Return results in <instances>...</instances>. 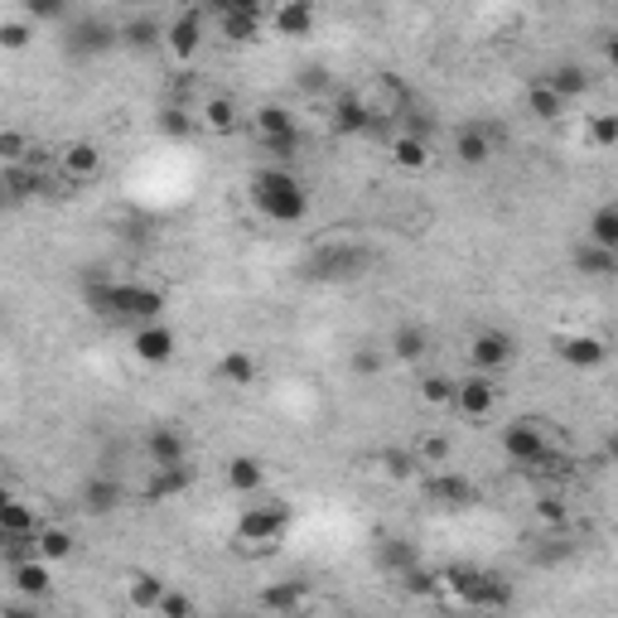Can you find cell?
Returning <instances> with one entry per match:
<instances>
[{
	"label": "cell",
	"mask_w": 618,
	"mask_h": 618,
	"mask_svg": "<svg viewBox=\"0 0 618 618\" xmlns=\"http://www.w3.org/2000/svg\"><path fill=\"white\" fill-rule=\"evenodd\" d=\"M416 464H420V459L411 454V450H386V454H382V469H386V479H396V483L416 474Z\"/></svg>",
	"instance_id": "obj_46"
},
{
	"label": "cell",
	"mask_w": 618,
	"mask_h": 618,
	"mask_svg": "<svg viewBox=\"0 0 618 618\" xmlns=\"http://www.w3.org/2000/svg\"><path fill=\"white\" fill-rule=\"evenodd\" d=\"M571 266L580 276H589V281H609V276H618V251L599 247V241H580V247L571 251Z\"/></svg>",
	"instance_id": "obj_26"
},
{
	"label": "cell",
	"mask_w": 618,
	"mask_h": 618,
	"mask_svg": "<svg viewBox=\"0 0 618 618\" xmlns=\"http://www.w3.org/2000/svg\"><path fill=\"white\" fill-rule=\"evenodd\" d=\"M223 483L237 493V498H257V493L266 488V464L257 454H233L223 469Z\"/></svg>",
	"instance_id": "obj_23"
},
{
	"label": "cell",
	"mask_w": 618,
	"mask_h": 618,
	"mask_svg": "<svg viewBox=\"0 0 618 618\" xmlns=\"http://www.w3.org/2000/svg\"><path fill=\"white\" fill-rule=\"evenodd\" d=\"M426 498L435 507H450V513H464V507L479 503V488L469 483L464 474H454V469H440V474L426 479Z\"/></svg>",
	"instance_id": "obj_14"
},
{
	"label": "cell",
	"mask_w": 618,
	"mask_h": 618,
	"mask_svg": "<svg viewBox=\"0 0 618 618\" xmlns=\"http://www.w3.org/2000/svg\"><path fill=\"white\" fill-rule=\"evenodd\" d=\"M382 121V112L368 102V97H358V92H344L334 102V131L338 136H362V131H372Z\"/></svg>",
	"instance_id": "obj_18"
},
{
	"label": "cell",
	"mask_w": 618,
	"mask_h": 618,
	"mask_svg": "<svg viewBox=\"0 0 618 618\" xmlns=\"http://www.w3.org/2000/svg\"><path fill=\"white\" fill-rule=\"evenodd\" d=\"M386 362H392V353L378 344H358L353 353H348V372L353 378H378V372H386Z\"/></svg>",
	"instance_id": "obj_41"
},
{
	"label": "cell",
	"mask_w": 618,
	"mask_h": 618,
	"mask_svg": "<svg viewBox=\"0 0 618 618\" xmlns=\"http://www.w3.org/2000/svg\"><path fill=\"white\" fill-rule=\"evenodd\" d=\"M54 165H58V175L78 189V184H92V179L102 175L106 155H102V145H97V141H68V145H58Z\"/></svg>",
	"instance_id": "obj_11"
},
{
	"label": "cell",
	"mask_w": 618,
	"mask_h": 618,
	"mask_svg": "<svg viewBox=\"0 0 618 618\" xmlns=\"http://www.w3.org/2000/svg\"><path fill=\"white\" fill-rule=\"evenodd\" d=\"M251 131H257V141H261L281 165L295 160V150H300V121H295V112H290V106H281V102L257 106V112H251Z\"/></svg>",
	"instance_id": "obj_6"
},
{
	"label": "cell",
	"mask_w": 618,
	"mask_h": 618,
	"mask_svg": "<svg viewBox=\"0 0 618 618\" xmlns=\"http://www.w3.org/2000/svg\"><path fill=\"white\" fill-rule=\"evenodd\" d=\"M121 503H126V488H121V479H112V474H92V479H82L78 507H82L88 517H112Z\"/></svg>",
	"instance_id": "obj_17"
},
{
	"label": "cell",
	"mask_w": 618,
	"mask_h": 618,
	"mask_svg": "<svg viewBox=\"0 0 618 618\" xmlns=\"http://www.w3.org/2000/svg\"><path fill=\"white\" fill-rule=\"evenodd\" d=\"M493 406H498V378L493 372H464V378H454V406L464 420H483L493 416Z\"/></svg>",
	"instance_id": "obj_9"
},
{
	"label": "cell",
	"mask_w": 618,
	"mask_h": 618,
	"mask_svg": "<svg viewBox=\"0 0 618 618\" xmlns=\"http://www.w3.org/2000/svg\"><path fill=\"white\" fill-rule=\"evenodd\" d=\"M493 155H498V131L493 126H459V136H454V160L464 165V169H483V165H493Z\"/></svg>",
	"instance_id": "obj_15"
},
{
	"label": "cell",
	"mask_w": 618,
	"mask_h": 618,
	"mask_svg": "<svg viewBox=\"0 0 618 618\" xmlns=\"http://www.w3.org/2000/svg\"><path fill=\"white\" fill-rule=\"evenodd\" d=\"M314 20H319L314 0H276V10H271V30L281 40H310Z\"/></svg>",
	"instance_id": "obj_19"
},
{
	"label": "cell",
	"mask_w": 618,
	"mask_h": 618,
	"mask_svg": "<svg viewBox=\"0 0 618 618\" xmlns=\"http://www.w3.org/2000/svg\"><path fill=\"white\" fill-rule=\"evenodd\" d=\"M155 126H160V136H169V141H189L193 131H203L199 126V106H165L160 116H155Z\"/></svg>",
	"instance_id": "obj_37"
},
{
	"label": "cell",
	"mask_w": 618,
	"mask_h": 618,
	"mask_svg": "<svg viewBox=\"0 0 618 618\" xmlns=\"http://www.w3.org/2000/svg\"><path fill=\"white\" fill-rule=\"evenodd\" d=\"M131 353H136V362H145V368H165V362L179 353V334L169 329L165 319L136 324V334H131Z\"/></svg>",
	"instance_id": "obj_12"
},
{
	"label": "cell",
	"mask_w": 618,
	"mask_h": 618,
	"mask_svg": "<svg viewBox=\"0 0 618 618\" xmlns=\"http://www.w3.org/2000/svg\"><path fill=\"white\" fill-rule=\"evenodd\" d=\"M416 396H420V406H430V411H450L454 406V378L426 372V378L416 382Z\"/></svg>",
	"instance_id": "obj_38"
},
{
	"label": "cell",
	"mask_w": 618,
	"mask_h": 618,
	"mask_svg": "<svg viewBox=\"0 0 618 618\" xmlns=\"http://www.w3.org/2000/svg\"><path fill=\"white\" fill-rule=\"evenodd\" d=\"M199 126L209 131V136H233V131L241 126L237 102H233V97H223V92L203 97V102H199Z\"/></svg>",
	"instance_id": "obj_25"
},
{
	"label": "cell",
	"mask_w": 618,
	"mask_h": 618,
	"mask_svg": "<svg viewBox=\"0 0 618 618\" xmlns=\"http://www.w3.org/2000/svg\"><path fill=\"white\" fill-rule=\"evenodd\" d=\"M585 237L599 241V247H609V251H618V203H604V209L589 213Z\"/></svg>",
	"instance_id": "obj_40"
},
{
	"label": "cell",
	"mask_w": 618,
	"mask_h": 618,
	"mask_svg": "<svg viewBox=\"0 0 618 618\" xmlns=\"http://www.w3.org/2000/svg\"><path fill=\"white\" fill-rule=\"evenodd\" d=\"M34 555H44L48 565L72 561V555H78V537H72L64 523H40V531H34Z\"/></svg>",
	"instance_id": "obj_27"
},
{
	"label": "cell",
	"mask_w": 618,
	"mask_h": 618,
	"mask_svg": "<svg viewBox=\"0 0 618 618\" xmlns=\"http://www.w3.org/2000/svg\"><path fill=\"white\" fill-rule=\"evenodd\" d=\"M547 82L565 97V102H580V97H589V88H595V78H589L585 64H555L547 72Z\"/></svg>",
	"instance_id": "obj_34"
},
{
	"label": "cell",
	"mask_w": 618,
	"mask_h": 618,
	"mask_svg": "<svg viewBox=\"0 0 618 618\" xmlns=\"http://www.w3.org/2000/svg\"><path fill=\"white\" fill-rule=\"evenodd\" d=\"M386 155H392V165L406 169V175H426L435 160V145H430V136H416V131H396Z\"/></svg>",
	"instance_id": "obj_20"
},
{
	"label": "cell",
	"mask_w": 618,
	"mask_h": 618,
	"mask_svg": "<svg viewBox=\"0 0 618 618\" xmlns=\"http://www.w3.org/2000/svg\"><path fill=\"white\" fill-rule=\"evenodd\" d=\"M261 609H271V614H295V609H305L310 604V585L305 580H276V585H266L261 595H257Z\"/></svg>",
	"instance_id": "obj_28"
},
{
	"label": "cell",
	"mask_w": 618,
	"mask_h": 618,
	"mask_svg": "<svg viewBox=\"0 0 618 618\" xmlns=\"http://www.w3.org/2000/svg\"><path fill=\"white\" fill-rule=\"evenodd\" d=\"M24 15H30L34 24L68 20V0H24Z\"/></svg>",
	"instance_id": "obj_45"
},
{
	"label": "cell",
	"mask_w": 618,
	"mask_h": 618,
	"mask_svg": "<svg viewBox=\"0 0 618 618\" xmlns=\"http://www.w3.org/2000/svg\"><path fill=\"white\" fill-rule=\"evenodd\" d=\"M34 40V20L20 15V20H5L0 24V48H10V54H20V48H30Z\"/></svg>",
	"instance_id": "obj_43"
},
{
	"label": "cell",
	"mask_w": 618,
	"mask_h": 618,
	"mask_svg": "<svg viewBox=\"0 0 618 618\" xmlns=\"http://www.w3.org/2000/svg\"><path fill=\"white\" fill-rule=\"evenodd\" d=\"M440 580H445V595L469 604V609H507L517 599L503 575L479 571V565H450V571H440Z\"/></svg>",
	"instance_id": "obj_4"
},
{
	"label": "cell",
	"mask_w": 618,
	"mask_h": 618,
	"mask_svg": "<svg viewBox=\"0 0 618 618\" xmlns=\"http://www.w3.org/2000/svg\"><path fill=\"white\" fill-rule=\"evenodd\" d=\"M165 48L179 58V64H189V58L203 48V20L193 15V10H184V15H175V20L165 24Z\"/></svg>",
	"instance_id": "obj_21"
},
{
	"label": "cell",
	"mask_w": 618,
	"mask_h": 618,
	"mask_svg": "<svg viewBox=\"0 0 618 618\" xmlns=\"http://www.w3.org/2000/svg\"><path fill=\"white\" fill-rule=\"evenodd\" d=\"M34 531H40V517H34L30 503L0 498V537L5 541H34Z\"/></svg>",
	"instance_id": "obj_30"
},
{
	"label": "cell",
	"mask_w": 618,
	"mask_h": 618,
	"mask_svg": "<svg viewBox=\"0 0 618 618\" xmlns=\"http://www.w3.org/2000/svg\"><path fill=\"white\" fill-rule=\"evenodd\" d=\"M368 266H372V251L362 247V241H329V247L310 251L305 276L310 281H324V285H344V281L368 276Z\"/></svg>",
	"instance_id": "obj_5"
},
{
	"label": "cell",
	"mask_w": 618,
	"mask_h": 618,
	"mask_svg": "<svg viewBox=\"0 0 618 618\" xmlns=\"http://www.w3.org/2000/svg\"><path fill=\"white\" fill-rule=\"evenodd\" d=\"M300 88H305V92H319V88H324V68H305V72H300Z\"/></svg>",
	"instance_id": "obj_53"
},
{
	"label": "cell",
	"mask_w": 618,
	"mask_h": 618,
	"mask_svg": "<svg viewBox=\"0 0 618 618\" xmlns=\"http://www.w3.org/2000/svg\"><path fill=\"white\" fill-rule=\"evenodd\" d=\"M430 329L426 324H396L392 329V338H386V353H392V362H426V353H430Z\"/></svg>",
	"instance_id": "obj_22"
},
{
	"label": "cell",
	"mask_w": 618,
	"mask_h": 618,
	"mask_svg": "<svg viewBox=\"0 0 618 618\" xmlns=\"http://www.w3.org/2000/svg\"><path fill=\"white\" fill-rule=\"evenodd\" d=\"M416 459L420 464H445V459H450V440H445V435H426V440L416 445Z\"/></svg>",
	"instance_id": "obj_48"
},
{
	"label": "cell",
	"mask_w": 618,
	"mask_h": 618,
	"mask_svg": "<svg viewBox=\"0 0 618 618\" xmlns=\"http://www.w3.org/2000/svg\"><path fill=\"white\" fill-rule=\"evenodd\" d=\"M30 141H24V131H15V126H5V131H0V160H5V165H24V160H30Z\"/></svg>",
	"instance_id": "obj_44"
},
{
	"label": "cell",
	"mask_w": 618,
	"mask_h": 618,
	"mask_svg": "<svg viewBox=\"0 0 618 618\" xmlns=\"http://www.w3.org/2000/svg\"><path fill=\"white\" fill-rule=\"evenodd\" d=\"M378 565H382L386 575H396V580H402V575L411 571V565H420V551L411 547L406 537H386L382 547H378Z\"/></svg>",
	"instance_id": "obj_36"
},
{
	"label": "cell",
	"mask_w": 618,
	"mask_h": 618,
	"mask_svg": "<svg viewBox=\"0 0 618 618\" xmlns=\"http://www.w3.org/2000/svg\"><path fill=\"white\" fill-rule=\"evenodd\" d=\"M290 503L285 498H266V493H257L251 503H241L237 513V541L251 551H276L285 541L290 531Z\"/></svg>",
	"instance_id": "obj_3"
},
{
	"label": "cell",
	"mask_w": 618,
	"mask_h": 618,
	"mask_svg": "<svg viewBox=\"0 0 618 618\" xmlns=\"http://www.w3.org/2000/svg\"><path fill=\"white\" fill-rule=\"evenodd\" d=\"M537 517H541V523H551V527H561L565 523V503L561 498H541L537 503Z\"/></svg>",
	"instance_id": "obj_52"
},
{
	"label": "cell",
	"mask_w": 618,
	"mask_h": 618,
	"mask_svg": "<svg viewBox=\"0 0 618 618\" xmlns=\"http://www.w3.org/2000/svg\"><path fill=\"white\" fill-rule=\"evenodd\" d=\"M193 609H199V604H193L189 595H179V589H169V595L160 599V609H155V614H160V618H189Z\"/></svg>",
	"instance_id": "obj_49"
},
{
	"label": "cell",
	"mask_w": 618,
	"mask_h": 618,
	"mask_svg": "<svg viewBox=\"0 0 618 618\" xmlns=\"http://www.w3.org/2000/svg\"><path fill=\"white\" fill-rule=\"evenodd\" d=\"M213 372L223 386H251L257 382V358H251V348H227Z\"/></svg>",
	"instance_id": "obj_33"
},
{
	"label": "cell",
	"mask_w": 618,
	"mask_h": 618,
	"mask_svg": "<svg viewBox=\"0 0 618 618\" xmlns=\"http://www.w3.org/2000/svg\"><path fill=\"white\" fill-rule=\"evenodd\" d=\"M402 121H406L402 131H416V136H435V116L420 112V106H402Z\"/></svg>",
	"instance_id": "obj_50"
},
{
	"label": "cell",
	"mask_w": 618,
	"mask_h": 618,
	"mask_svg": "<svg viewBox=\"0 0 618 618\" xmlns=\"http://www.w3.org/2000/svg\"><path fill=\"white\" fill-rule=\"evenodd\" d=\"M145 454H150V469L189 464V440L175 426H155L150 435H145Z\"/></svg>",
	"instance_id": "obj_24"
},
{
	"label": "cell",
	"mask_w": 618,
	"mask_h": 618,
	"mask_svg": "<svg viewBox=\"0 0 618 618\" xmlns=\"http://www.w3.org/2000/svg\"><path fill=\"white\" fill-rule=\"evenodd\" d=\"M64 48L68 58H102L121 48V24H112L106 15H78L64 34Z\"/></svg>",
	"instance_id": "obj_7"
},
{
	"label": "cell",
	"mask_w": 618,
	"mask_h": 618,
	"mask_svg": "<svg viewBox=\"0 0 618 618\" xmlns=\"http://www.w3.org/2000/svg\"><path fill=\"white\" fill-rule=\"evenodd\" d=\"M402 589L411 599H435L445 589V580H440V571H426V565H411V571L402 575Z\"/></svg>",
	"instance_id": "obj_42"
},
{
	"label": "cell",
	"mask_w": 618,
	"mask_h": 618,
	"mask_svg": "<svg viewBox=\"0 0 618 618\" xmlns=\"http://www.w3.org/2000/svg\"><path fill=\"white\" fill-rule=\"evenodd\" d=\"M614 5H618V0H614Z\"/></svg>",
	"instance_id": "obj_56"
},
{
	"label": "cell",
	"mask_w": 618,
	"mask_h": 618,
	"mask_svg": "<svg viewBox=\"0 0 618 618\" xmlns=\"http://www.w3.org/2000/svg\"><path fill=\"white\" fill-rule=\"evenodd\" d=\"M609 459H618V435H609Z\"/></svg>",
	"instance_id": "obj_55"
},
{
	"label": "cell",
	"mask_w": 618,
	"mask_h": 618,
	"mask_svg": "<svg viewBox=\"0 0 618 618\" xmlns=\"http://www.w3.org/2000/svg\"><path fill=\"white\" fill-rule=\"evenodd\" d=\"M251 203H257V213L261 217H271V223H305V213H310V184L295 175L290 165H266L257 169V179H251Z\"/></svg>",
	"instance_id": "obj_2"
},
{
	"label": "cell",
	"mask_w": 618,
	"mask_h": 618,
	"mask_svg": "<svg viewBox=\"0 0 618 618\" xmlns=\"http://www.w3.org/2000/svg\"><path fill=\"white\" fill-rule=\"evenodd\" d=\"M165 595H169V580H165V575L141 571V575L126 580V604H131V609H141V614H155Z\"/></svg>",
	"instance_id": "obj_31"
},
{
	"label": "cell",
	"mask_w": 618,
	"mask_h": 618,
	"mask_svg": "<svg viewBox=\"0 0 618 618\" xmlns=\"http://www.w3.org/2000/svg\"><path fill=\"white\" fill-rule=\"evenodd\" d=\"M193 483V464H165V469H155L150 483H145V498L150 503H165V498H179Z\"/></svg>",
	"instance_id": "obj_32"
},
{
	"label": "cell",
	"mask_w": 618,
	"mask_h": 618,
	"mask_svg": "<svg viewBox=\"0 0 618 618\" xmlns=\"http://www.w3.org/2000/svg\"><path fill=\"white\" fill-rule=\"evenodd\" d=\"M555 358L575 372H595L609 362V344H604L599 334H561L555 338Z\"/></svg>",
	"instance_id": "obj_13"
},
{
	"label": "cell",
	"mask_w": 618,
	"mask_h": 618,
	"mask_svg": "<svg viewBox=\"0 0 618 618\" xmlns=\"http://www.w3.org/2000/svg\"><path fill=\"white\" fill-rule=\"evenodd\" d=\"M469 362H474L479 372H507L517 362V338L507 329H479L474 338H469Z\"/></svg>",
	"instance_id": "obj_10"
},
{
	"label": "cell",
	"mask_w": 618,
	"mask_h": 618,
	"mask_svg": "<svg viewBox=\"0 0 618 618\" xmlns=\"http://www.w3.org/2000/svg\"><path fill=\"white\" fill-rule=\"evenodd\" d=\"M160 44H165V24L155 15H131L121 24V48H131V54H155Z\"/></svg>",
	"instance_id": "obj_29"
},
{
	"label": "cell",
	"mask_w": 618,
	"mask_h": 618,
	"mask_svg": "<svg viewBox=\"0 0 618 618\" xmlns=\"http://www.w3.org/2000/svg\"><path fill=\"white\" fill-rule=\"evenodd\" d=\"M82 300H88L92 314L116 324H150L165 319V290L155 285H136V281H112V276H88L82 281Z\"/></svg>",
	"instance_id": "obj_1"
},
{
	"label": "cell",
	"mask_w": 618,
	"mask_h": 618,
	"mask_svg": "<svg viewBox=\"0 0 618 618\" xmlns=\"http://www.w3.org/2000/svg\"><path fill=\"white\" fill-rule=\"evenodd\" d=\"M261 30V10H241V15H217V34L227 44H251Z\"/></svg>",
	"instance_id": "obj_39"
},
{
	"label": "cell",
	"mask_w": 618,
	"mask_h": 618,
	"mask_svg": "<svg viewBox=\"0 0 618 618\" xmlns=\"http://www.w3.org/2000/svg\"><path fill=\"white\" fill-rule=\"evenodd\" d=\"M565 106H571V102H565V97L555 92L547 78H537V82L527 88V112L537 116V121H561V116H565Z\"/></svg>",
	"instance_id": "obj_35"
},
{
	"label": "cell",
	"mask_w": 618,
	"mask_h": 618,
	"mask_svg": "<svg viewBox=\"0 0 618 618\" xmlns=\"http://www.w3.org/2000/svg\"><path fill=\"white\" fill-rule=\"evenodd\" d=\"M589 141H595L599 150H609V145H618V116H614V112L589 116Z\"/></svg>",
	"instance_id": "obj_47"
},
{
	"label": "cell",
	"mask_w": 618,
	"mask_h": 618,
	"mask_svg": "<svg viewBox=\"0 0 618 618\" xmlns=\"http://www.w3.org/2000/svg\"><path fill=\"white\" fill-rule=\"evenodd\" d=\"M503 454L523 469H537L551 459V440H547V420H513L503 426Z\"/></svg>",
	"instance_id": "obj_8"
},
{
	"label": "cell",
	"mask_w": 618,
	"mask_h": 618,
	"mask_svg": "<svg viewBox=\"0 0 618 618\" xmlns=\"http://www.w3.org/2000/svg\"><path fill=\"white\" fill-rule=\"evenodd\" d=\"M213 15H241V10H261V0H203Z\"/></svg>",
	"instance_id": "obj_51"
},
{
	"label": "cell",
	"mask_w": 618,
	"mask_h": 618,
	"mask_svg": "<svg viewBox=\"0 0 618 618\" xmlns=\"http://www.w3.org/2000/svg\"><path fill=\"white\" fill-rule=\"evenodd\" d=\"M604 64H609L618 72V30L614 34H604Z\"/></svg>",
	"instance_id": "obj_54"
},
{
	"label": "cell",
	"mask_w": 618,
	"mask_h": 618,
	"mask_svg": "<svg viewBox=\"0 0 618 618\" xmlns=\"http://www.w3.org/2000/svg\"><path fill=\"white\" fill-rule=\"evenodd\" d=\"M10 589H15L20 599H48V595H54V571H48L44 555L10 561Z\"/></svg>",
	"instance_id": "obj_16"
}]
</instances>
